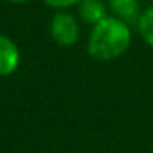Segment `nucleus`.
Instances as JSON below:
<instances>
[{"mask_svg": "<svg viewBox=\"0 0 153 153\" xmlns=\"http://www.w3.org/2000/svg\"><path fill=\"white\" fill-rule=\"evenodd\" d=\"M132 45V27L109 15L92 25L87 36V53L97 61H114L123 56Z\"/></svg>", "mask_w": 153, "mask_h": 153, "instance_id": "f257e3e1", "label": "nucleus"}, {"mask_svg": "<svg viewBox=\"0 0 153 153\" xmlns=\"http://www.w3.org/2000/svg\"><path fill=\"white\" fill-rule=\"evenodd\" d=\"M50 35L59 46H74L81 36L77 17L68 10H56L50 22Z\"/></svg>", "mask_w": 153, "mask_h": 153, "instance_id": "f03ea898", "label": "nucleus"}, {"mask_svg": "<svg viewBox=\"0 0 153 153\" xmlns=\"http://www.w3.org/2000/svg\"><path fill=\"white\" fill-rule=\"evenodd\" d=\"M20 64V50L12 38L0 35V76L13 74Z\"/></svg>", "mask_w": 153, "mask_h": 153, "instance_id": "7ed1b4c3", "label": "nucleus"}, {"mask_svg": "<svg viewBox=\"0 0 153 153\" xmlns=\"http://www.w3.org/2000/svg\"><path fill=\"white\" fill-rule=\"evenodd\" d=\"M107 5H109V12L114 17L120 18L130 27L138 23V18L143 12L140 8L138 0H107Z\"/></svg>", "mask_w": 153, "mask_h": 153, "instance_id": "20e7f679", "label": "nucleus"}, {"mask_svg": "<svg viewBox=\"0 0 153 153\" xmlns=\"http://www.w3.org/2000/svg\"><path fill=\"white\" fill-rule=\"evenodd\" d=\"M109 12V5L105 0H81L77 5V17L86 25H96L104 20Z\"/></svg>", "mask_w": 153, "mask_h": 153, "instance_id": "39448f33", "label": "nucleus"}, {"mask_svg": "<svg viewBox=\"0 0 153 153\" xmlns=\"http://www.w3.org/2000/svg\"><path fill=\"white\" fill-rule=\"evenodd\" d=\"M137 28H138V33L143 38V41L150 48H153V5L142 12Z\"/></svg>", "mask_w": 153, "mask_h": 153, "instance_id": "423d86ee", "label": "nucleus"}, {"mask_svg": "<svg viewBox=\"0 0 153 153\" xmlns=\"http://www.w3.org/2000/svg\"><path fill=\"white\" fill-rule=\"evenodd\" d=\"M43 2L54 10H68L71 7H77L81 0H43Z\"/></svg>", "mask_w": 153, "mask_h": 153, "instance_id": "0eeeda50", "label": "nucleus"}, {"mask_svg": "<svg viewBox=\"0 0 153 153\" xmlns=\"http://www.w3.org/2000/svg\"><path fill=\"white\" fill-rule=\"evenodd\" d=\"M12 4H23V2H28V0H8Z\"/></svg>", "mask_w": 153, "mask_h": 153, "instance_id": "6e6552de", "label": "nucleus"}]
</instances>
